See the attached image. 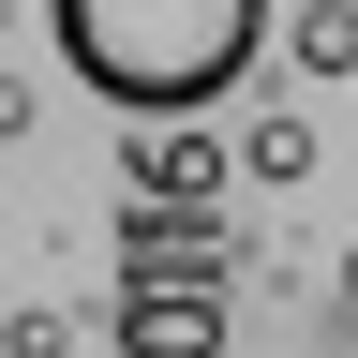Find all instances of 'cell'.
<instances>
[{"label": "cell", "instance_id": "1", "mask_svg": "<svg viewBox=\"0 0 358 358\" xmlns=\"http://www.w3.org/2000/svg\"><path fill=\"white\" fill-rule=\"evenodd\" d=\"M45 30L120 120H209L254 75L268 0H45Z\"/></svg>", "mask_w": 358, "mask_h": 358}, {"label": "cell", "instance_id": "4", "mask_svg": "<svg viewBox=\"0 0 358 358\" xmlns=\"http://www.w3.org/2000/svg\"><path fill=\"white\" fill-rule=\"evenodd\" d=\"M299 75H358V0H299Z\"/></svg>", "mask_w": 358, "mask_h": 358}, {"label": "cell", "instance_id": "2", "mask_svg": "<svg viewBox=\"0 0 358 358\" xmlns=\"http://www.w3.org/2000/svg\"><path fill=\"white\" fill-rule=\"evenodd\" d=\"M120 358H224V299H209V268H134V299H120Z\"/></svg>", "mask_w": 358, "mask_h": 358}, {"label": "cell", "instance_id": "6", "mask_svg": "<svg viewBox=\"0 0 358 358\" xmlns=\"http://www.w3.org/2000/svg\"><path fill=\"white\" fill-rule=\"evenodd\" d=\"M343 313H358V239H343Z\"/></svg>", "mask_w": 358, "mask_h": 358}, {"label": "cell", "instance_id": "5", "mask_svg": "<svg viewBox=\"0 0 358 358\" xmlns=\"http://www.w3.org/2000/svg\"><path fill=\"white\" fill-rule=\"evenodd\" d=\"M239 164H254V179H313V120H254Z\"/></svg>", "mask_w": 358, "mask_h": 358}, {"label": "cell", "instance_id": "3", "mask_svg": "<svg viewBox=\"0 0 358 358\" xmlns=\"http://www.w3.org/2000/svg\"><path fill=\"white\" fill-rule=\"evenodd\" d=\"M134 194L209 209V194H224V134H209V120H134Z\"/></svg>", "mask_w": 358, "mask_h": 358}]
</instances>
